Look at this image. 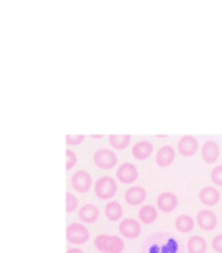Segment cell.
Segmentation results:
<instances>
[{
  "label": "cell",
  "mask_w": 222,
  "mask_h": 253,
  "mask_svg": "<svg viewBox=\"0 0 222 253\" xmlns=\"http://www.w3.org/2000/svg\"><path fill=\"white\" fill-rule=\"evenodd\" d=\"M175 157H176L175 148L170 145H166V146L158 149V152L155 155V161L160 167H169L175 161Z\"/></svg>",
  "instance_id": "obj_13"
},
{
  "label": "cell",
  "mask_w": 222,
  "mask_h": 253,
  "mask_svg": "<svg viewBox=\"0 0 222 253\" xmlns=\"http://www.w3.org/2000/svg\"><path fill=\"white\" fill-rule=\"evenodd\" d=\"M157 206L163 213H170L178 207V197L173 192H163L157 198Z\"/></svg>",
  "instance_id": "obj_11"
},
{
  "label": "cell",
  "mask_w": 222,
  "mask_h": 253,
  "mask_svg": "<svg viewBox=\"0 0 222 253\" xmlns=\"http://www.w3.org/2000/svg\"><path fill=\"white\" fill-rule=\"evenodd\" d=\"M139 219H140L142 223L151 225V223H154L158 219V211H157V209L154 206L146 204V206L140 207V210H139Z\"/></svg>",
  "instance_id": "obj_18"
},
{
  "label": "cell",
  "mask_w": 222,
  "mask_h": 253,
  "mask_svg": "<svg viewBox=\"0 0 222 253\" xmlns=\"http://www.w3.org/2000/svg\"><path fill=\"white\" fill-rule=\"evenodd\" d=\"M104 214L109 220H112V222H117L123 217L124 214V210H123V206L118 203V201H109L104 207Z\"/></svg>",
  "instance_id": "obj_17"
},
{
  "label": "cell",
  "mask_w": 222,
  "mask_h": 253,
  "mask_svg": "<svg viewBox=\"0 0 222 253\" xmlns=\"http://www.w3.org/2000/svg\"><path fill=\"white\" fill-rule=\"evenodd\" d=\"M186 250L188 253H206L207 250V243L203 237L194 235L188 240L186 243Z\"/></svg>",
  "instance_id": "obj_19"
},
{
  "label": "cell",
  "mask_w": 222,
  "mask_h": 253,
  "mask_svg": "<svg viewBox=\"0 0 222 253\" xmlns=\"http://www.w3.org/2000/svg\"><path fill=\"white\" fill-rule=\"evenodd\" d=\"M85 136L82 134H67L66 136V145L67 146H78L84 142Z\"/></svg>",
  "instance_id": "obj_23"
},
{
  "label": "cell",
  "mask_w": 222,
  "mask_h": 253,
  "mask_svg": "<svg viewBox=\"0 0 222 253\" xmlns=\"http://www.w3.org/2000/svg\"><path fill=\"white\" fill-rule=\"evenodd\" d=\"M66 253H84V252L81 249H78V247H73V249H69Z\"/></svg>",
  "instance_id": "obj_27"
},
{
  "label": "cell",
  "mask_w": 222,
  "mask_h": 253,
  "mask_svg": "<svg viewBox=\"0 0 222 253\" xmlns=\"http://www.w3.org/2000/svg\"><path fill=\"white\" fill-rule=\"evenodd\" d=\"M76 161H78V157L73 151L67 149L66 151V170H72L75 166H76Z\"/></svg>",
  "instance_id": "obj_25"
},
{
  "label": "cell",
  "mask_w": 222,
  "mask_h": 253,
  "mask_svg": "<svg viewBox=\"0 0 222 253\" xmlns=\"http://www.w3.org/2000/svg\"><path fill=\"white\" fill-rule=\"evenodd\" d=\"M219 191L213 186H204L200 194H198V198L203 204L209 206V207H213L219 203Z\"/></svg>",
  "instance_id": "obj_15"
},
{
  "label": "cell",
  "mask_w": 222,
  "mask_h": 253,
  "mask_svg": "<svg viewBox=\"0 0 222 253\" xmlns=\"http://www.w3.org/2000/svg\"><path fill=\"white\" fill-rule=\"evenodd\" d=\"M175 226L179 232L182 234H186V232H191L194 229V219L188 214H180L176 222H175Z\"/></svg>",
  "instance_id": "obj_21"
},
{
  "label": "cell",
  "mask_w": 222,
  "mask_h": 253,
  "mask_svg": "<svg viewBox=\"0 0 222 253\" xmlns=\"http://www.w3.org/2000/svg\"><path fill=\"white\" fill-rule=\"evenodd\" d=\"M210 179L215 185L218 186H222V166H218L212 170L210 173Z\"/></svg>",
  "instance_id": "obj_24"
},
{
  "label": "cell",
  "mask_w": 222,
  "mask_h": 253,
  "mask_svg": "<svg viewBox=\"0 0 222 253\" xmlns=\"http://www.w3.org/2000/svg\"><path fill=\"white\" fill-rule=\"evenodd\" d=\"M66 240L72 244H76V246L85 244L89 240V231L87 226H84V223L73 222L66 229Z\"/></svg>",
  "instance_id": "obj_3"
},
{
  "label": "cell",
  "mask_w": 222,
  "mask_h": 253,
  "mask_svg": "<svg viewBox=\"0 0 222 253\" xmlns=\"http://www.w3.org/2000/svg\"><path fill=\"white\" fill-rule=\"evenodd\" d=\"M212 246H213V249H215L218 253H222V234H219V235H216V237L213 238Z\"/></svg>",
  "instance_id": "obj_26"
},
{
  "label": "cell",
  "mask_w": 222,
  "mask_h": 253,
  "mask_svg": "<svg viewBox=\"0 0 222 253\" xmlns=\"http://www.w3.org/2000/svg\"><path fill=\"white\" fill-rule=\"evenodd\" d=\"M197 223L203 231H213L218 225V217L212 210H201L197 214Z\"/></svg>",
  "instance_id": "obj_10"
},
{
  "label": "cell",
  "mask_w": 222,
  "mask_h": 253,
  "mask_svg": "<svg viewBox=\"0 0 222 253\" xmlns=\"http://www.w3.org/2000/svg\"><path fill=\"white\" fill-rule=\"evenodd\" d=\"M198 151V140L194 136H183L178 143V152L182 157H194Z\"/></svg>",
  "instance_id": "obj_8"
},
{
  "label": "cell",
  "mask_w": 222,
  "mask_h": 253,
  "mask_svg": "<svg viewBox=\"0 0 222 253\" xmlns=\"http://www.w3.org/2000/svg\"><path fill=\"white\" fill-rule=\"evenodd\" d=\"M78 206H79L78 198H76L72 192H67V194H66V211L70 214V213H73V211L78 209Z\"/></svg>",
  "instance_id": "obj_22"
},
{
  "label": "cell",
  "mask_w": 222,
  "mask_h": 253,
  "mask_svg": "<svg viewBox=\"0 0 222 253\" xmlns=\"http://www.w3.org/2000/svg\"><path fill=\"white\" fill-rule=\"evenodd\" d=\"M117 179L124 183V185H132L139 179V171L134 164L132 163H124L118 167L117 170Z\"/></svg>",
  "instance_id": "obj_6"
},
{
  "label": "cell",
  "mask_w": 222,
  "mask_h": 253,
  "mask_svg": "<svg viewBox=\"0 0 222 253\" xmlns=\"http://www.w3.org/2000/svg\"><path fill=\"white\" fill-rule=\"evenodd\" d=\"M146 189L142 188V186H132L130 189L126 191V201L130 204V206H140L145 200H146Z\"/></svg>",
  "instance_id": "obj_12"
},
{
  "label": "cell",
  "mask_w": 222,
  "mask_h": 253,
  "mask_svg": "<svg viewBox=\"0 0 222 253\" xmlns=\"http://www.w3.org/2000/svg\"><path fill=\"white\" fill-rule=\"evenodd\" d=\"M92 163L101 170H112L118 164V157L110 149H98L92 155Z\"/></svg>",
  "instance_id": "obj_4"
},
{
  "label": "cell",
  "mask_w": 222,
  "mask_h": 253,
  "mask_svg": "<svg viewBox=\"0 0 222 253\" xmlns=\"http://www.w3.org/2000/svg\"><path fill=\"white\" fill-rule=\"evenodd\" d=\"M120 232L124 238H129V240H134L140 235L142 232V226H140V222L136 220V219H124L121 223H120Z\"/></svg>",
  "instance_id": "obj_7"
},
{
  "label": "cell",
  "mask_w": 222,
  "mask_h": 253,
  "mask_svg": "<svg viewBox=\"0 0 222 253\" xmlns=\"http://www.w3.org/2000/svg\"><path fill=\"white\" fill-rule=\"evenodd\" d=\"M118 191V183L115 179L109 177V176H103L100 179L95 180L94 185V194L98 200H112L117 195Z\"/></svg>",
  "instance_id": "obj_2"
},
{
  "label": "cell",
  "mask_w": 222,
  "mask_h": 253,
  "mask_svg": "<svg viewBox=\"0 0 222 253\" xmlns=\"http://www.w3.org/2000/svg\"><path fill=\"white\" fill-rule=\"evenodd\" d=\"M152 154H154V145L148 140H140L134 143L132 148V155L139 161L148 160Z\"/></svg>",
  "instance_id": "obj_9"
},
{
  "label": "cell",
  "mask_w": 222,
  "mask_h": 253,
  "mask_svg": "<svg viewBox=\"0 0 222 253\" xmlns=\"http://www.w3.org/2000/svg\"><path fill=\"white\" fill-rule=\"evenodd\" d=\"M70 185H72V188L75 191H78L81 194H87L91 189V186H92V177H91V174L88 171L79 170V171H76L72 176Z\"/></svg>",
  "instance_id": "obj_5"
},
{
  "label": "cell",
  "mask_w": 222,
  "mask_h": 253,
  "mask_svg": "<svg viewBox=\"0 0 222 253\" xmlns=\"http://www.w3.org/2000/svg\"><path fill=\"white\" fill-rule=\"evenodd\" d=\"M78 216H79L81 222H84V223H94V222H97V219L100 216V210L94 204H85L84 207L79 209Z\"/></svg>",
  "instance_id": "obj_16"
},
{
  "label": "cell",
  "mask_w": 222,
  "mask_h": 253,
  "mask_svg": "<svg viewBox=\"0 0 222 253\" xmlns=\"http://www.w3.org/2000/svg\"><path fill=\"white\" fill-rule=\"evenodd\" d=\"M109 143L114 149L123 151L130 146L132 137L129 134H112V136H109Z\"/></svg>",
  "instance_id": "obj_20"
},
{
  "label": "cell",
  "mask_w": 222,
  "mask_h": 253,
  "mask_svg": "<svg viewBox=\"0 0 222 253\" xmlns=\"http://www.w3.org/2000/svg\"><path fill=\"white\" fill-rule=\"evenodd\" d=\"M201 157H203L204 163L215 164L219 158V145L213 140L206 142L203 145V149H201Z\"/></svg>",
  "instance_id": "obj_14"
},
{
  "label": "cell",
  "mask_w": 222,
  "mask_h": 253,
  "mask_svg": "<svg viewBox=\"0 0 222 253\" xmlns=\"http://www.w3.org/2000/svg\"><path fill=\"white\" fill-rule=\"evenodd\" d=\"M94 246L100 253H123L124 252V240L118 235L100 234L94 240Z\"/></svg>",
  "instance_id": "obj_1"
}]
</instances>
